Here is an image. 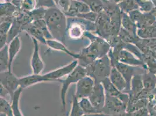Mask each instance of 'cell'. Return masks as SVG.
Instances as JSON below:
<instances>
[{
    "instance_id": "f6af8a7d",
    "label": "cell",
    "mask_w": 156,
    "mask_h": 116,
    "mask_svg": "<svg viewBox=\"0 0 156 116\" xmlns=\"http://www.w3.org/2000/svg\"><path fill=\"white\" fill-rule=\"evenodd\" d=\"M1 1H2H2H4V2H8L7 0H1Z\"/></svg>"
},
{
    "instance_id": "ab89813d",
    "label": "cell",
    "mask_w": 156,
    "mask_h": 116,
    "mask_svg": "<svg viewBox=\"0 0 156 116\" xmlns=\"http://www.w3.org/2000/svg\"><path fill=\"white\" fill-rule=\"evenodd\" d=\"M0 90H1V97H4L5 95L8 94L9 95V93L7 90L5 88H4L1 85H0Z\"/></svg>"
},
{
    "instance_id": "f1b7e54d",
    "label": "cell",
    "mask_w": 156,
    "mask_h": 116,
    "mask_svg": "<svg viewBox=\"0 0 156 116\" xmlns=\"http://www.w3.org/2000/svg\"><path fill=\"white\" fill-rule=\"evenodd\" d=\"M85 2L90 9L91 11L97 13L104 11V5L102 0H79Z\"/></svg>"
},
{
    "instance_id": "9a60e30c",
    "label": "cell",
    "mask_w": 156,
    "mask_h": 116,
    "mask_svg": "<svg viewBox=\"0 0 156 116\" xmlns=\"http://www.w3.org/2000/svg\"><path fill=\"white\" fill-rule=\"evenodd\" d=\"M109 79L111 82L120 91L126 94H128L129 91L126 80L115 67H112Z\"/></svg>"
},
{
    "instance_id": "7dc6e473",
    "label": "cell",
    "mask_w": 156,
    "mask_h": 116,
    "mask_svg": "<svg viewBox=\"0 0 156 116\" xmlns=\"http://www.w3.org/2000/svg\"><path fill=\"white\" fill-rule=\"evenodd\" d=\"M151 115L152 116H156V115H155V114H151Z\"/></svg>"
},
{
    "instance_id": "3957f363",
    "label": "cell",
    "mask_w": 156,
    "mask_h": 116,
    "mask_svg": "<svg viewBox=\"0 0 156 116\" xmlns=\"http://www.w3.org/2000/svg\"><path fill=\"white\" fill-rule=\"evenodd\" d=\"M112 65L108 55L96 59L86 69V75L92 78L95 83H101L104 79L109 77Z\"/></svg>"
},
{
    "instance_id": "83f0119b",
    "label": "cell",
    "mask_w": 156,
    "mask_h": 116,
    "mask_svg": "<svg viewBox=\"0 0 156 116\" xmlns=\"http://www.w3.org/2000/svg\"><path fill=\"white\" fill-rule=\"evenodd\" d=\"M122 12L129 13L131 11L139 9V7L136 0H124L118 4Z\"/></svg>"
},
{
    "instance_id": "4fadbf2b",
    "label": "cell",
    "mask_w": 156,
    "mask_h": 116,
    "mask_svg": "<svg viewBox=\"0 0 156 116\" xmlns=\"http://www.w3.org/2000/svg\"><path fill=\"white\" fill-rule=\"evenodd\" d=\"M104 87L106 95L116 97L121 100L124 103L128 104L129 102V95L119 90L111 82L109 77L104 79L101 82Z\"/></svg>"
},
{
    "instance_id": "7c38bea8",
    "label": "cell",
    "mask_w": 156,
    "mask_h": 116,
    "mask_svg": "<svg viewBox=\"0 0 156 116\" xmlns=\"http://www.w3.org/2000/svg\"><path fill=\"white\" fill-rule=\"evenodd\" d=\"M33 44L32 55L30 60V66L33 74H41L44 69V63L40 54L39 42L34 38H31Z\"/></svg>"
},
{
    "instance_id": "484cf974",
    "label": "cell",
    "mask_w": 156,
    "mask_h": 116,
    "mask_svg": "<svg viewBox=\"0 0 156 116\" xmlns=\"http://www.w3.org/2000/svg\"><path fill=\"white\" fill-rule=\"evenodd\" d=\"M9 57L8 53V44L0 49V72L9 70Z\"/></svg>"
},
{
    "instance_id": "f907efd6",
    "label": "cell",
    "mask_w": 156,
    "mask_h": 116,
    "mask_svg": "<svg viewBox=\"0 0 156 116\" xmlns=\"http://www.w3.org/2000/svg\"></svg>"
},
{
    "instance_id": "ba28073f",
    "label": "cell",
    "mask_w": 156,
    "mask_h": 116,
    "mask_svg": "<svg viewBox=\"0 0 156 116\" xmlns=\"http://www.w3.org/2000/svg\"><path fill=\"white\" fill-rule=\"evenodd\" d=\"M94 85V80L90 76L86 75L79 80L76 84V90L74 95L79 99L83 97H89L93 91Z\"/></svg>"
},
{
    "instance_id": "44dd1931",
    "label": "cell",
    "mask_w": 156,
    "mask_h": 116,
    "mask_svg": "<svg viewBox=\"0 0 156 116\" xmlns=\"http://www.w3.org/2000/svg\"><path fill=\"white\" fill-rule=\"evenodd\" d=\"M25 31L30 36L31 38H34L37 39L39 43L46 45L47 39L43 33L37 27L34 25L33 23L26 27Z\"/></svg>"
},
{
    "instance_id": "1f68e13d",
    "label": "cell",
    "mask_w": 156,
    "mask_h": 116,
    "mask_svg": "<svg viewBox=\"0 0 156 116\" xmlns=\"http://www.w3.org/2000/svg\"><path fill=\"white\" fill-rule=\"evenodd\" d=\"M139 10L142 13L150 12L154 8V4L151 0H136Z\"/></svg>"
},
{
    "instance_id": "d590c367",
    "label": "cell",
    "mask_w": 156,
    "mask_h": 116,
    "mask_svg": "<svg viewBox=\"0 0 156 116\" xmlns=\"http://www.w3.org/2000/svg\"><path fill=\"white\" fill-rule=\"evenodd\" d=\"M37 8H44L48 9L52 7H56L55 3L54 0H36Z\"/></svg>"
},
{
    "instance_id": "d6986e66",
    "label": "cell",
    "mask_w": 156,
    "mask_h": 116,
    "mask_svg": "<svg viewBox=\"0 0 156 116\" xmlns=\"http://www.w3.org/2000/svg\"><path fill=\"white\" fill-rule=\"evenodd\" d=\"M144 88L152 92L156 89V74L149 71H146L142 75Z\"/></svg>"
},
{
    "instance_id": "ac0fdd59",
    "label": "cell",
    "mask_w": 156,
    "mask_h": 116,
    "mask_svg": "<svg viewBox=\"0 0 156 116\" xmlns=\"http://www.w3.org/2000/svg\"><path fill=\"white\" fill-rule=\"evenodd\" d=\"M46 45L48 46V48L51 49L52 50L62 52L66 55L70 56L71 57L74 58L75 59H77L78 58V53H75L69 50L68 48L66 46L65 44L57 39H52L47 40L46 43Z\"/></svg>"
},
{
    "instance_id": "4316f807",
    "label": "cell",
    "mask_w": 156,
    "mask_h": 116,
    "mask_svg": "<svg viewBox=\"0 0 156 116\" xmlns=\"http://www.w3.org/2000/svg\"><path fill=\"white\" fill-rule=\"evenodd\" d=\"M137 35L140 39H156V23L149 27L137 29Z\"/></svg>"
},
{
    "instance_id": "7402d4cb",
    "label": "cell",
    "mask_w": 156,
    "mask_h": 116,
    "mask_svg": "<svg viewBox=\"0 0 156 116\" xmlns=\"http://www.w3.org/2000/svg\"><path fill=\"white\" fill-rule=\"evenodd\" d=\"M20 9L11 2H2L0 4L1 17H13Z\"/></svg>"
},
{
    "instance_id": "8992f818",
    "label": "cell",
    "mask_w": 156,
    "mask_h": 116,
    "mask_svg": "<svg viewBox=\"0 0 156 116\" xmlns=\"http://www.w3.org/2000/svg\"><path fill=\"white\" fill-rule=\"evenodd\" d=\"M127 104L118 97L106 95L104 107L101 113L111 116L118 114L126 111Z\"/></svg>"
},
{
    "instance_id": "681fc988",
    "label": "cell",
    "mask_w": 156,
    "mask_h": 116,
    "mask_svg": "<svg viewBox=\"0 0 156 116\" xmlns=\"http://www.w3.org/2000/svg\"><path fill=\"white\" fill-rule=\"evenodd\" d=\"M66 116H69V114H68H68H67V115H66Z\"/></svg>"
},
{
    "instance_id": "74e56055",
    "label": "cell",
    "mask_w": 156,
    "mask_h": 116,
    "mask_svg": "<svg viewBox=\"0 0 156 116\" xmlns=\"http://www.w3.org/2000/svg\"><path fill=\"white\" fill-rule=\"evenodd\" d=\"M142 12H140L139 9L132 11L129 13H128L130 19L132 20L135 24L138 22V20L140 19V18L142 16Z\"/></svg>"
},
{
    "instance_id": "2e32d148",
    "label": "cell",
    "mask_w": 156,
    "mask_h": 116,
    "mask_svg": "<svg viewBox=\"0 0 156 116\" xmlns=\"http://www.w3.org/2000/svg\"><path fill=\"white\" fill-rule=\"evenodd\" d=\"M19 80L20 87L23 90L28 87H32L34 85L46 82L44 74H36L32 73L30 75L20 78Z\"/></svg>"
},
{
    "instance_id": "6da1fadb",
    "label": "cell",
    "mask_w": 156,
    "mask_h": 116,
    "mask_svg": "<svg viewBox=\"0 0 156 116\" xmlns=\"http://www.w3.org/2000/svg\"><path fill=\"white\" fill-rule=\"evenodd\" d=\"M44 19L53 39L65 44L68 29V18L57 7L47 9Z\"/></svg>"
},
{
    "instance_id": "cb8c5ba5",
    "label": "cell",
    "mask_w": 156,
    "mask_h": 116,
    "mask_svg": "<svg viewBox=\"0 0 156 116\" xmlns=\"http://www.w3.org/2000/svg\"><path fill=\"white\" fill-rule=\"evenodd\" d=\"M121 27L129 32L137 35V31L138 29L136 25L130 19L127 13L123 12H122Z\"/></svg>"
},
{
    "instance_id": "e575fe53",
    "label": "cell",
    "mask_w": 156,
    "mask_h": 116,
    "mask_svg": "<svg viewBox=\"0 0 156 116\" xmlns=\"http://www.w3.org/2000/svg\"><path fill=\"white\" fill-rule=\"evenodd\" d=\"M98 13L90 11L87 13L79 14L76 18L83 19L89 20L91 22L95 23L98 19Z\"/></svg>"
},
{
    "instance_id": "7bdbcfd3",
    "label": "cell",
    "mask_w": 156,
    "mask_h": 116,
    "mask_svg": "<svg viewBox=\"0 0 156 116\" xmlns=\"http://www.w3.org/2000/svg\"><path fill=\"white\" fill-rule=\"evenodd\" d=\"M110 1V2H112L113 3H115V4H118L119 3H120L121 1H122V0H108Z\"/></svg>"
},
{
    "instance_id": "f546056e",
    "label": "cell",
    "mask_w": 156,
    "mask_h": 116,
    "mask_svg": "<svg viewBox=\"0 0 156 116\" xmlns=\"http://www.w3.org/2000/svg\"><path fill=\"white\" fill-rule=\"evenodd\" d=\"M79 102L85 114L99 113L97 109L93 106L89 97H83L79 99Z\"/></svg>"
},
{
    "instance_id": "4dcf8cb0",
    "label": "cell",
    "mask_w": 156,
    "mask_h": 116,
    "mask_svg": "<svg viewBox=\"0 0 156 116\" xmlns=\"http://www.w3.org/2000/svg\"><path fill=\"white\" fill-rule=\"evenodd\" d=\"M68 114L69 116H82L85 114L79 104V99L75 95L72 96L71 109Z\"/></svg>"
},
{
    "instance_id": "9c48e42d",
    "label": "cell",
    "mask_w": 156,
    "mask_h": 116,
    "mask_svg": "<svg viewBox=\"0 0 156 116\" xmlns=\"http://www.w3.org/2000/svg\"><path fill=\"white\" fill-rule=\"evenodd\" d=\"M79 65L78 60L75 59L68 65L59 67L52 71L44 74L46 82L57 81L59 79L66 77L70 74Z\"/></svg>"
},
{
    "instance_id": "bcb514c9",
    "label": "cell",
    "mask_w": 156,
    "mask_h": 116,
    "mask_svg": "<svg viewBox=\"0 0 156 116\" xmlns=\"http://www.w3.org/2000/svg\"><path fill=\"white\" fill-rule=\"evenodd\" d=\"M11 1H12V0H7L8 2H11Z\"/></svg>"
},
{
    "instance_id": "30bf717a",
    "label": "cell",
    "mask_w": 156,
    "mask_h": 116,
    "mask_svg": "<svg viewBox=\"0 0 156 116\" xmlns=\"http://www.w3.org/2000/svg\"><path fill=\"white\" fill-rule=\"evenodd\" d=\"M113 67H115L117 70L122 75V76L124 77L125 80L126 81L129 90H130V83H131L132 78L135 74H137V73L136 72V71L146 72L148 71L147 69H146L145 68H144L142 66H130V65H126L119 62H118Z\"/></svg>"
},
{
    "instance_id": "8d00e7d4",
    "label": "cell",
    "mask_w": 156,
    "mask_h": 116,
    "mask_svg": "<svg viewBox=\"0 0 156 116\" xmlns=\"http://www.w3.org/2000/svg\"><path fill=\"white\" fill-rule=\"evenodd\" d=\"M12 22L9 21L1 22L0 23V35H7L11 27Z\"/></svg>"
},
{
    "instance_id": "d6a6232c",
    "label": "cell",
    "mask_w": 156,
    "mask_h": 116,
    "mask_svg": "<svg viewBox=\"0 0 156 116\" xmlns=\"http://www.w3.org/2000/svg\"><path fill=\"white\" fill-rule=\"evenodd\" d=\"M47 9L44 8H37L32 11L27 13L29 14L33 22L37 20L44 19Z\"/></svg>"
},
{
    "instance_id": "d4e9b609",
    "label": "cell",
    "mask_w": 156,
    "mask_h": 116,
    "mask_svg": "<svg viewBox=\"0 0 156 116\" xmlns=\"http://www.w3.org/2000/svg\"><path fill=\"white\" fill-rule=\"evenodd\" d=\"M23 89L20 87V88L16 90L12 97L11 98V106L13 111L14 116H23L22 114L21 110H20V100L21 94L22 93Z\"/></svg>"
},
{
    "instance_id": "7a4b0ae2",
    "label": "cell",
    "mask_w": 156,
    "mask_h": 116,
    "mask_svg": "<svg viewBox=\"0 0 156 116\" xmlns=\"http://www.w3.org/2000/svg\"><path fill=\"white\" fill-rule=\"evenodd\" d=\"M84 36L89 39L90 43L79 52L81 55L86 56L91 62L108 55L111 48L110 44L105 39L89 32H85Z\"/></svg>"
},
{
    "instance_id": "8fae6325",
    "label": "cell",
    "mask_w": 156,
    "mask_h": 116,
    "mask_svg": "<svg viewBox=\"0 0 156 116\" xmlns=\"http://www.w3.org/2000/svg\"><path fill=\"white\" fill-rule=\"evenodd\" d=\"M105 97L106 95L102 83H95L93 91L89 99L99 113H102L101 111L104 107Z\"/></svg>"
},
{
    "instance_id": "ffe728a7",
    "label": "cell",
    "mask_w": 156,
    "mask_h": 116,
    "mask_svg": "<svg viewBox=\"0 0 156 116\" xmlns=\"http://www.w3.org/2000/svg\"><path fill=\"white\" fill-rule=\"evenodd\" d=\"M156 23V16L150 12L147 13H142L140 19L138 20L136 25L137 29H139L149 27Z\"/></svg>"
},
{
    "instance_id": "277c9868",
    "label": "cell",
    "mask_w": 156,
    "mask_h": 116,
    "mask_svg": "<svg viewBox=\"0 0 156 116\" xmlns=\"http://www.w3.org/2000/svg\"><path fill=\"white\" fill-rule=\"evenodd\" d=\"M86 76V69L83 66L78 65V66L70 74L66 76L65 78H61L57 80V82L61 84L59 97L63 111L66 110V96L70 85L72 84H76L79 80Z\"/></svg>"
},
{
    "instance_id": "e0dca14e",
    "label": "cell",
    "mask_w": 156,
    "mask_h": 116,
    "mask_svg": "<svg viewBox=\"0 0 156 116\" xmlns=\"http://www.w3.org/2000/svg\"><path fill=\"white\" fill-rule=\"evenodd\" d=\"M21 46L22 43L20 36L16 37L8 44V53L9 57V70L12 71V66L13 60L20 51Z\"/></svg>"
},
{
    "instance_id": "60d3db41",
    "label": "cell",
    "mask_w": 156,
    "mask_h": 116,
    "mask_svg": "<svg viewBox=\"0 0 156 116\" xmlns=\"http://www.w3.org/2000/svg\"><path fill=\"white\" fill-rule=\"evenodd\" d=\"M82 116H112L105 114L104 113H94V114H84Z\"/></svg>"
},
{
    "instance_id": "5b68a950",
    "label": "cell",
    "mask_w": 156,
    "mask_h": 116,
    "mask_svg": "<svg viewBox=\"0 0 156 116\" xmlns=\"http://www.w3.org/2000/svg\"><path fill=\"white\" fill-rule=\"evenodd\" d=\"M95 32L107 41L112 36V26L110 19L104 11L98 13V19L95 22Z\"/></svg>"
},
{
    "instance_id": "ee69618b",
    "label": "cell",
    "mask_w": 156,
    "mask_h": 116,
    "mask_svg": "<svg viewBox=\"0 0 156 116\" xmlns=\"http://www.w3.org/2000/svg\"><path fill=\"white\" fill-rule=\"evenodd\" d=\"M0 116H7L6 114L3 113H0Z\"/></svg>"
},
{
    "instance_id": "f35d334b",
    "label": "cell",
    "mask_w": 156,
    "mask_h": 116,
    "mask_svg": "<svg viewBox=\"0 0 156 116\" xmlns=\"http://www.w3.org/2000/svg\"><path fill=\"white\" fill-rule=\"evenodd\" d=\"M23 1H24V0H12L11 2L13 4L15 7H17L20 10L22 5Z\"/></svg>"
},
{
    "instance_id": "52a82bcc",
    "label": "cell",
    "mask_w": 156,
    "mask_h": 116,
    "mask_svg": "<svg viewBox=\"0 0 156 116\" xmlns=\"http://www.w3.org/2000/svg\"><path fill=\"white\" fill-rule=\"evenodd\" d=\"M20 78H18L12 71L6 70L0 73V85L5 88L11 98L14 93L20 88Z\"/></svg>"
},
{
    "instance_id": "c3c4849f",
    "label": "cell",
    "mask_w": 156,
    "mask_h": 116,
    "mask_svg": "<svg viewBox=\"0 0 156 116\" xmlns=\"http://www.w3.org/2000/svg\"><path fill=\"white\" fill-rule=\"evenodd\" d=\"M151 116V114H149V115H148V116Z\"/></svg>"
},
{
    "instance_id": "5bb4252c",
    "label": "cell",
    "mask_w": 156,
    "mask_h": 116,
    "mask_svg": "<svg viewBox=\"0 0 156 116\" xmlns=\"http://www.w3.org/2000/svg\"><path fill=\"white\" fill-rule=\"evenodd\" d=\"M118 61L130 66H142L148 70L146 65L143 60L137 58L134 54L125 49H122L119 52L118 55Z\"/></svg>"
},
{
    "instance_id": "603a6c76",
    "label": "cell",
    "mask_w": 156,
    "mask_h": 116,
    "mask_svg": "<svg viewBox=\"0 0 156 116\" xmlns=\"http://www.w3.org/2000/svg\"><path fill=\"white\" fill-rule=\"evenodd\" d=\"M118 36L125 43L131 44L133 45H136L140 39L137 35L134 34L125 30L122 27H121L120 29Z\"/></svg>"
},
{
    "instance_id": "816d5d0a",
    "label": "cell",
    "mask_w": 156,
    "mask_h": 116,
    "mask_svg": "<svg viewBox=\"0 0 156 116\" xmlns=\"http://www.w3.org/2000/svg\"><path fill=\"white\" fill-rule=\"evenodd\" d=\"M122 1H124V0H122Z\"/></svg>"
},
{
    "instance_id": "b9f144b4",
    "label": "cell",
    "mask_w": 156,
    "mask_h": 116,
    "mask_svg": "<svg viewBox=\"0 0 156 116\" xmlns=\"http://www.w3.org/2000/svg\"><path fill=\"white\" fill-rule=\"evenodd\" d=\"M151 1L153 2V3L154 4V8L153 9L151 12L153 13L156 16V0H151Z\"/></svg>"
},
{
    "instance_id": "836d02e7",
    "label": "cell",
    "mask_w": 156,
    "mask_h": 116,
    "mask_svg": "<svg viewBox=\"0 0 156 116\" xmlns=\"http://www.w3.org/2000/svg\"><path fill=\"white\" fill-rule=\"evenodd\" d=\"M36 0H24L20 10L25 12H30L36 8Z\"/></svg>"
}]
</instances>
